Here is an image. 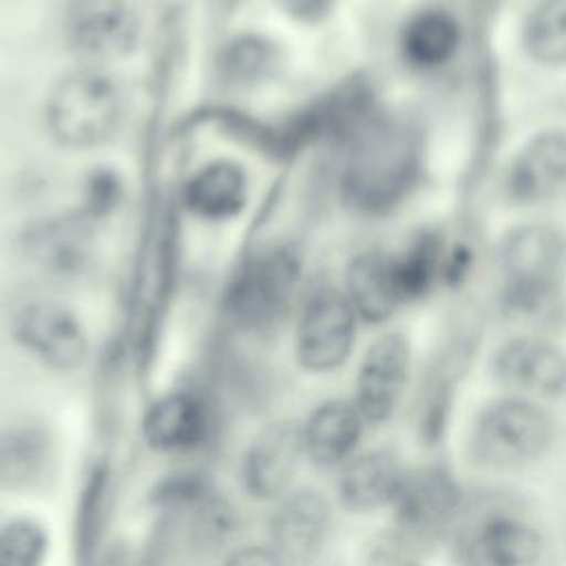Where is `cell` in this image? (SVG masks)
Wrapping results in <instances>:
<instances>
[{
  "label": "cell",
  "mask_w": 566,
  "mask_h": 566,
  "mask_svg": "<svg viewBox=\"0 0 566 566\" xmlns=\"http://www.w3.org/2000/svg\"><path fill=\"white\" fill-rule=\"evenodd\" d=\"M223 566H283L281 559L268 546H243L232 551Z\"/></svg>",
  "instance_id": "4dcf8cb0"
},
{
  "label": "cell",
  "mask_w": 566,
  "mask_h": 566,
  "mask_svg": "<svg viewBox=\"0 0 566 566\" xmlns=\"http://www.w3.org/2000/svg\"><path fill=\"white\" fill-rule=\"evenodd\" d=\"M219 429L214 402L195 389H175L148 405L142 418V433L159 453H197L206 449Z\"/></svg>",
  "instance_id": "9c48e42d"
},
{
  "label": "cell",
  "mask_w": 566,
  "mask_h": 566,
  "mask_svg": "<svg viewBox=\"0 0 566 566\" xmlns=\"http://www.w3.org/2000/svg\"><path fill=\"white\" fill-rule=\"evenodd\" d=\"M566 188V130H539L513 157L506 192L517 203H542Z\"/></svg>",
  "instance_id": "2e32d148"
},
{
  "label": "cell",
  "mask_w": 566,
  "mask_h": 566,
  "mask_svg": "<svg viewBox=\"0 0 566 566\" xmlns=\"http://www.w3.org/2000/svg\"><path fill=\"white\" fill-rule=\"evenodd\" d=\"M402 566H420V562H418V559H411V562H407V564H402Z\"/></svg>",
  "instance_id": "1f68e13d"
},
{
  "label": "cell",
  "mask_w": 566,
  "mask_h": 566,
  "mask_svg": "<svg viewBox=\"0 0 566 566\" xmlns=\"http://www.w3.org/2000/svg\"><path fill=\"white\" fill-rule=\"evenodd\" d=\"M15 340L57 371L77 369L86 358V336L71 310L55 301H31L13 318Z\"/></svg>",
  "instance_id": "4fadbf2b"
},
{
  "label": "cell",
  "mask_w": 566,
  "mask_h": 566,
  "mask_svg": "<svg viewBox=\"0 0 566 566\" xmlns=\"http://www.w3.org/2000/svg\"><path fill=\"white\" fill-rule=\"evenodd\" d=\"M69 42L84 60H108L130 49L135 20L124 0H75L66 20Z\"/></svg>",
  "instance_id": "ac0fdd59"
},
{
  "label": "cell",
  "mask_w": 566,
  "mask_h": 566,
  "mask_svg": "<svg viewBox=\"0 0 566 566\" xmlns=\"http://www.w3.org/2000/svg\"><path fill=\"white\" fill-rule=\"evenodd\" d=\"M555 440L553 416L533 398L509 394L473 416L467 449L486 469H520L537 462Z\"/></svg>",
  "instance_id": "3957f363"
},
{
  "label": "cell",
  "mask_w": 566,
  "mask_h": 566,
  "mask_svg": "<svg viewBox=\"0 0 566 566\" xmlns=\"http://www.w3.org/2000/svg\"><path fill=\"white\" fill-rule=\"evenodd\" d=\"M57 442L40 420H18L0 429V491L42 486L55 471Z\"/></svg>",
  "instance_id": "e0dca14e"
},
{
  "label": "cell",
  "mask_w": 566,
  "mask_h": 566,
  "mask_svg": "<svg viewBox=\"0 0 566 566\" xmlns=\"http://www.w3.org/2000/svg\"><path fill=\"white\" fill-rule=\"evenodd\" d=\"M409 369L411 347L402 334H382L367 347L358 365L352 398L365 424L376 427L391 420L405 396Z\"/></svg>",
  "instance_id": "8fae6325"
},
{
  "label": "cell",
  "mask_w": 566,
  "mask_h": 566,
  "mask_svg": "<svg viewBox=\"0 0 566 566\" xmlns=\"http://www.w3.org/2000/svg\"><path fill=\"white\" fill-rule=\"evenodd\" d=\"M332 531V506L316 489L287 491L268 522V548L283 566H310Z\"/></svg>",
  "instance_id": "30bf717a"
},
{
  "label": "cell",
  "mask_w": 566,
  "mask_h": 566,
  "mask_svg": "<svg viewBox=\"0 0 566 566\" xmlns=\"http://www.w3.org/2000/svg\"><path fill=\"white\" fill-rule=\"evenodd\" d=\"M49 548L46 528L31 517L0 524V566H42Z\"/></svg>",
  "instance_id": "83f0119b"
},
{
  "label": "cell",
  "mask_w": 566,
  "mask_h": 566,
  "mask_svg": "<svg viewBox=\"0 0 566 566\" xmlns=\"http://www.w3.org/2000/svg\"><path fill=\"white\" fill-rule=\"evenodd\" d=\"M491 371L517 396H566V352L539 336H513L500 343L491 356Z\"/></svg>",
  "instance_id": "7c38bea8"
},
{
  "label": "cell",
  "mask_w": 566,
  "mask_h": 566,
  "mask_svg": "<svg viewBox=\"0 0 566 566\" xmlns=\"http://www.w3.org/2000/svg\"><path fill=\"white\" fill-rule=\"evenodd\" d=\"M462 44V24L444 9L413 13L400 31V55L416 71H438L449 64Z\"/></svg>",
  "instance_id": "44dd1931"
},
{
  "label": "cell",
  "mask_w": 566,
  "mask_h": 566,
  "mask_svg": "<svg viewBox=\"0 0 566 566\" xmlns=\"http://www.w3.org/2000/svg\"><path fill=\"white\" fill-rule=\"evenodd\" d=\"M177 515L184 517V539L188 551L195 555L206 557L219 553L237 531V511L214 489Z\"/></svg>",
  "instance_id": "d4e9b609"
},
{
  "label": "cell",
  "mask_w": 566,
  "mask_h": 566,
  "mask_svg": "<svg viewBox=\"0 0 566 566\" xmlns=\"http://www.w3.org/2000/svg\"><path fill=\"white\" fill-rule=\"evenodd\" d=\"M522 44L537 64H566V0H542L526 15Z\"/></svg>",
  "instance_id": "4316f807"
},
{
  "label": "cell",
  "mask_w": 566,
  "mask_h": 566,
  "mask_svg": "<svg viewBox=\"0 0 566 566\" xmlns=\"http://www.w3.org/2000/svg\"><path fill=\"white\" fill-rule=\"evenodd\" d=\"M467 506L458 475L440 462L407 469L405 482L391 504L394 526L389 528L409 557L438 546L451 535Z\"/></svg>",
  "instance_id": "277c9868"
},
{
  "label": "cell",
  "mask_w": 566,
  "mask_h": 566,
  "mask_svg": "<svg viewBox=\"0 0 566 566\" xmlns=\"http://www.w3.org/2000/svg\"><path fill=\"white\" fill-rule=\"evenodd\" d=\"M358 314L336 285H316L303 301L296 323V360L303 369L325 374L338 369L356 343Z\"/></svg>",
  "instance_id": "ba28073f"
},
{
  "label": "cell",
  "mask_w": 566,
  "mask_h": 566,
  "mask_svg": "<svg viewBox=\"0 0 566 566\" xmlns=\"http://www.w3.org/2000/svg\"><path fill=\"white\" fill-rule=\"evenodd\" d=\"M394 272L405 303L424 298L447 274L444 241L433 230L416 232L400 252H391Z\"/></svg>",
  "instance_id": "cb8c5ba5"
},
{
  "label": "cell",
  "mask_w": 566,
  "mask_h": 566,
  "mask_svg": "<svg viewBox=\"0 0 566 566\" xmlns=\"http://www.w3.org/2000/svg\"><path fill=\"white\" fill-rule=\"evenodd\" d=\"M122 115L117 84L97 69L64 75L46 99V126L57 144L91 148L113 135Z\"/></svg>",
  "instance_id": "8992f818"
},
{
  "label": "cell",
  "mask_w": 566,
  "mask_h": 566,
  "mask_svg": "<svg viewBox=\"0 0 566 566\" xmlns=\"http://www.w3.org/2000/svg\"><path fill=\"white\" fill-rule=\"evenodd\" d=\"M462 371V363L447 356L438 365H433L422 380L416 400V436L424 447H438L449 431L455 394H458V376Z\"/></svg>",
  "instance_id": "603a6c76"
},
{
  "label": "cell",
  "mask_w": 566,
  "mask_h": 566,
  "mask_svg": "<svg viewBox=\"0 0 566 566\" xmlns=\"http://www.w3.org/2000/svg\"><path fill=\"white\" fill-rule=\"evenodd\" d=\"M301 285V259L292 248H274L256 254L234 276L226 310L243 332H268L285 318Z\"/></svg>",
  "instance_id": "52a82bcc"
},
{
  "label": "cell",
  "mask_w": 566,
  "mask_h": 566,
  "mask_svg": "<svg viewBox=\"0 0 566 566\" xmlns=\"http://www.w3.org/2000/svg\"><path fill=\"white\" fill-rule=\"evenodd\" d=\"M303 455L305 440L301 420L283 418L268 424L254 436L243 455L241 480L245 491L256 500H281Z\"/></svg>",
  "instance_id": "5bb4252c"
},
{
  "label": "cell",
  "mask_w": 566,
  "mask_h": 566,
  "mask_svg": "<svg viewBox=\"0 0 566 566\" xmlns=\"http://www.w3.org/2000/svg\"><path fill=\"white\" fill-rule=\"evenodd\" d=\"M407 469L402 458L387 447L354 453L338 473V502L352 513H374L391 506Z\"/></svg>",
  "instance_id": "9a60e30c"
},
{
  "label": "cell",
  "mask_w": 566,
  "mask_h": 566,
  "mask_svg": "<svg viewBox=\"0 0 566 566\" xmlns=\"http://www.w3.org/2000/svg\"><path fill=\"white\" fill-rule=\"evenodd\" d=\"M345 294L358 318L371 325L385 323L400 305H405L391 252L367 250L356 254L347 265Z\"/></svg>",
  "instance_id": "ffe728a7"
},
{
  "label": "cell",
  "mask_w": 566,
  "mask_h": 566,
  "mask_svg": "<svg viewBox=\"0 0 566 566\" xmlns=\"http://www.w3.org/2000/svg\"><path fill=\"white\" fill-rule=\"evenodd\" d=\"M502 274V310L533 318L551 312L566 274V237L546 223L513 228L497 252Z\"/></svg>",
  "instance_id": "7a4b0ae2"
},
{
  "label": "cell",
  "mask_w": 566,
  "mask_h": 566,
  "mask_svg": "<svg viewBox=\"0 0 566 566\" xmlns=\"http://www.w3.org/2000/svg\"><path fill=\"white\" fill-rule=\"evenodd\" d=\"M31 256L46 270L57 274L75 272L82 268L88 254L86 226L77 219H60L38 226L29 234Z\"/></svg>",
  "instance_id": "484cf974"
},
{
  "label": "cell",
  "mask_w": 566,
  "mask_h": 566,
  "mask_svg": "<svg viewBox=\"0 0 566 566\" xmlns=\"http://www.w3.org/2000/svg\"><path fill=\"white\" fill-rule=\"evenodd\" d=\"M343 199L365 214H385L416 188L422 170L418 135L378 111L345 142Z\"/></svg>",
  "instance_id": "6da1fadb"
},
{
  "label": "cell",
  "mask_w": 566,
  "mask_h": 566,
  "mask_svg": "<svg viewBox=\"0 0 566 566\" xmlns=\"http://www.w3.org/2000/svg\"><path fill=\"white\" fill-rule=\"evenodd\" d=\"M451 537L458 566H542L546 555L542 531L506 502L467 504Z\"/></svg>",
  "instance_id": "5b68a950"
},
{
  "label": "cell",
  "mask_w": 566,
  "mask_h": 566,
  "mask_svg": "<svg viewBox=\"0 0 566 566\" xmlns=\"http://www.w3.org/2000/svg\"><path fill=\"white\" fill-rule=\"evenodd\" d=\"M363 429L365 420L352 400L329 398L303 422L305 455L323 469L343 467L354 455Z\"/></svg>",
  "instance_id": "d6986e66"
},
{
  "label": "cell",
  "mask_w": 566,
  "mask_h": 566,
  "mask_svg": "<svg viewBox=\"0 0 566 566\" xmlns=\"http://www.w3.org/2000/svg\"><path fill=\"white\" fill-rule=\"evenodd\" d=\"M248 179L239 164L217 159L201 166L184 186L186 208L208 221H226L243 210Z\"/></svg>",
  "instance_id": "7402d4cb"
},
{
  "label": "cell",
  "mask_w": 566,
  "mask_h": 566,
  "mask_svg": "<svg viewBox=\"0 0 566 566\" xmlns=\"http://www.w3.org/2000/svg\"><path fill=\"white\" fill-rule=\"evenodd\" d=\"M270 46L256 38L237 40L226 53V71L232 80H252L259 77L270 62Z\"/></svg>",
  "instance_id": "f1b7e54d"
},
{
  "label": "cell",
  "mask_w": 566,
  "mask_h": 566,
  "mask_svg": "<svg viewBox=\"0 0 566 566\" xmlns=\"http://www.w3.org/2000/svg\"><path fill=\"white\" fill-rule=\"evenodd\" d=\"M119 199V184L117 177L108 170L95 172L88 184H86V212L91 217H99L106 214L108 210L115 208Z\"/></svg>",
  "instance_id": "f546056e"
}]
</instances>
